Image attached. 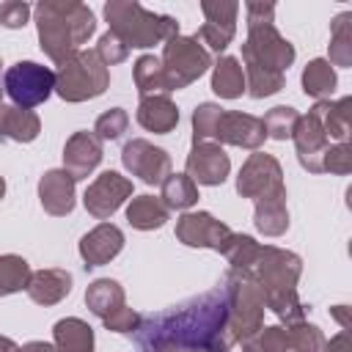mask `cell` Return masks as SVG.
Wrapping results in <instances>:
<instances>
[{"mask_svg": "<svg viewBox=\"0 0 352 352\" xmlns=\"http://www.w3.org/2000/svg\"><path fill=\"white\" fill-rule=\"evenodd\" d=\"M162 198H165V209H184L198 201L195 182L187 173H173L162 182Z\"/></svg>", "mask_w": 352, "mask_h": 352, "instance_id": "obj_26", "label": "cell"}, {"mask_svg": "<svg viewBox=\"0 0 352 352\" xmlns=\"http://www.w3.org/2000/svg\"><path fill=\"white\" fill-rule=\"evenodd\" d=\"M126 217L135 228H160L165 220H168V209L165 204H160L157 198L151 195H138L129 206H126Z\"/></svg>", "mask_w": 352, "mask_h": 352, "instance_id": "obj_24", "label": "cell"}, {"mask_svg": "<svg viewBox=\"0 0 352 352\" xmlns=\"http://www.w3.org/2000/svg\"><path fill=\"white\" fill-rule=\"evenodd\" d=\"M28 294L41 302V305H52L58 302L63 294H69L72 289V275L63 272V270H41V272H33L30 280H28Z\"/></svg>", "mask_w": 352, "mask_h": 352, "instance_id": "obj_17", "label": "cell"}, {"mask_svg": "<svg viewBox=\"0 0 352 352\" xmlns=\"http://www.w3.org/2000/svg\"><path fill=\"white\" fill-rule=\"evenodd\" d=\"M349 104H352V99L346 96V99H341V102H336V104L319 102V104L311 110V113L319 118V124H322V129H324L327 138L346 140V132H349Z\"/></svg>", "mask_w": 352, "mask_h": 352, "instance_id": "obj_22", "label": "cell"}, {"mask_svg": "<svg viewBox=\"0 0 352 352\" xmlns=\"http://www.w3.org/2000/svg\"><path fill=\"white\" fill-rule=\"evenodd\" d=\"M297 110L294 107H272L270 113H267V118H261V124H264V132L270 135V138H275V140H286V138H292V132H294V124H297Z\"/></svg>", "mask_w": 352, "mask_h": 352, "instance_id": "obj_30", "label": "cell"}, {"mask_svg": "<svg viewBox=\"0 0 352 352\" xmlns=\"http://www.w3.org/2000/svg\"><path fill=\"white\" fill-rule=\"evenodd\" d=\"M352 168V154H349V146L341 143L336 148L327 146L324 157H322V170H336V173H346Z\"/></svg>", "mask_w": 352, "mask_h": 352, "instance_id": "obj_36", "label": "cell"}, {"mask_svg": "<svg viewBox=\"0 0 352 352\" xmlns=\"http://www.w3.org/2000/svg\"><path fill=\"white\" fill-rule=\"evenodd\" d=\"M349 14H338L336 22H333V47H330V58L338 63V66H346L349 63Z\"/></svg>", "mask_w": 352, "mask_h": 352, "instance_id": "obj_31", "label": "cell"}, {"mask_svg": "<svg viewBox=\"0 0 352 352\" xmlns=\"http://www.w3.org/2000/svg\"><path fill=\"white\" fill-rule=\"evenodd\" d=\"M176 234L184 245H192V248H214V250H226L228 242H231V228L217 223L212 214L206 212H190L179 220L176 226Z\"/></svg>", "mask_w": 352, "mask_h": 352, "instance_id": "obj_8", "label": "cell"}, {"mask_svg": "<svg viewBox=\"0 0 352 352\" xmlns=\"http://www.w3.org/2000/svg\"><path fill=\"white\" fill-rule=\"evenodd\" d=\"M212 88L223 99H234V96H239L245 91V72H242L236 58H220V63L214 66Z\"/></svg>", "mask_w": 352, "mask_h": 352, "instance_id": "obj_23", "label": "cell"}, {"mask_svg": "<svg viewBox=\"0 0 352 352\" xmlns=\"http://www.w3.org/2000/svg\"><path fill=\"white\" fill-rule=\"evenodd\" d=\"M107 88V66L99 60L96 50H80L55 74V91L66 102H82L99 96Z\"/></svg>", "mask_w": 352, "mask_h": 352, "instance_id": "obj_4", "label": "cell"}, {"mask_svg": "<svg viewBox=\"0 0 352 352\" xmlns=\"http://www.w3.org/2000/svg\"><path fill=\"white\" fill-rule=\"evenodd\" d=\"M104 16L110 22V33H116L126 47H151L179 36L173 16L146 11L138 3H107Z\"/></svg>", "mask_w": 352, "mask_h": 352, "instance_id": "obj_3", "label": "cell"}, {"mask_svg": "<svg viewBox=\"0 0 352 352\" xmlns=\"http://www.w3.org/2000/svg\"><path fill=\"white\" fill-rule=\"evenodd\" d=\"M0 352H19V349H16V344H14V341H8V338H3V336H0Z\"/></svg>", "mask_w": 352, "mask_h": 352, "instance_id": "obj_41", "label": "cell"}, {"mask_svg": "<svg viewBox=\"0 0 352 352\" xmlns=\"http://www.w3.org/2000/svg\"><path fill=\"white\" fill-rule=\"evenodd\" d=\"M256 226H258V231L272 234V236L286 231L289 214H286V206H283V195L261 198L258 201V206H256Z\"/></svg>", "mask_w": 352, "mask_h": 352, "instance_id": "obj_25", "label": "cell"}, {"mask_svg": "<svg viewBox=\"0 0 352 352\" xmlns=\"http://www.w3.org/2000/svg\"><path fill=\"white\" fill-rule=\"evenodd\" d=\"M138 121L151 132H170L173 124L179 121V110L170 104L168 96H143Z\"/></svg>", "mask_w": 352, "mask_h": 352, "instance_id": "obj_18", "label": "cell"}, {"mask_svg": "<svg viewBox=\"0 0 352 352\" xmlns=\"http://www.w3.org/2000/svg\"><path fill=\"white\" fill-rule=\"evenodd\" d=\"M135 80L143 96H148L151 91H168L165 88V74H162V63L154 55H143L135 63Z\"/></svg>", "mask_w": 352, "mask_h": 352, "instance_id": "obj_29", "label": "cell"}, {"mask_svg": "<svg viewBox=\"0 0 352 352\" xmlns=\"http://www.w3.org/2000/svg\"><path fill=\"white\" fill-rule=\"evenodd\" d=\"M19 352H58L52 344H44V341H33V344H25Z\"/></svg>", "mask_w": 352, "mask_h": 352, "instance_id": "obj_40", "label": "cell"}, {"mask_svg": "<svg viewBox=\"0 0 352 352\" xmlns=\"http://www.w3.org/2000/svg\"><path fill=\"white\" fill-rule=\"evenodd\" d=\"M104 324H107L110 330H116V333H132V330H138L140 316H138L135 311H129V308H118L116 314H110V316L104 319Z\"/></svg>", "mask_w": 352, "mask_h": 352, "instance_id": "obj_38", "label": "cell"}, {"mask_svg": "<svg viewBox=\"0 0 352 352\" xmlns=\"http://www.w3.org/2000/svg\"><path fill=\"white\" fill-rule=\"evenodd\" d=\"M126 52H129V47L116 36V33H104L102 38H99V47H96V55H99V60L104 63V66H113V63H121L124 58H126Z\"/></svg>", "mask_w": 352, "mask_h": 352, "instance_id": "obj_35", "label": "cell"}, {"mask_svg": "<svg viewBox=\"0 0 352 352\" xmlns=\"http://www.w3.org/2000/svg\"><path fill=\"white\" fill-rule=\"evenodd\" d=\"M3 192H6V182L0 179V198H3Z\"/></svg>", "mask_w": 352, "mask_h": 352, "instance_id": "obj_42", "label": "cell"}, {"mask_svg": "<svg viewBox=\"0 0 352 352\" xmlns=\"http://www.w3.org/2000/svg\"><path fill=\"white\" fill-rule=\"evenodd\" d=\"M124 165L140 176L146 184H162L168 170H170V160L162 148H154L146 140H129L124 146Z\"/></svg>", "mask_w": 352, "mask_h": 352, "instance_id": "obj_10", "label": "cell"}, {"mask_svg": "<svg viewBox=\"0 0 352 352\" xmlns=\"http://www.w3.org/2000/svg\"><path fill=\"white\" fill-rule=\"evenodd\" d=\"M195 38H204L212 50H226V44L234 38V22H206Z\"/></svg>", "mask_w": 352, "mask_h": 352, "instance_id": "obj_33", "label": "cell"}, {"mask_svg": "<svg viewBox=\"0 0 352 352\" xmlns=\"http://www.w3.org/2000/svg\"><path fill=\"white\" fill-rule=\"evenodd\" d=\"M102 160V143L99 138H94L91 132H77L69 138L66 148H63V170L77 182L85 179Z\"/></svg>", "mask_w": 352, "mask_h": 352, "instance_id": "obj_14", "label": "cell"}, {"mask_svg": "<svg viewBox=\"0 0 352 352\" xmlns=\"http://www.w3.org/2000/svg\"><path fill=\"white\" fill-rule=\"evenodd\" d=\"M3 85H6V94L16 104H22L28 110V107L41 104L52 94V88H55V72L47 69V66H38L33 60H19V63H14L6 72Z\"/></svg>", "mask_w": 352, "mask_h": 352, "instance_id": "obj_6", "label": "cell"}, {"mask_svg": "<svg viewBox=\"0 0 352 352\" xmlns=\"http://www.w3.org/2000/svg\"><path fill=\"white\" fill-rule=\"evenodd\" d=\"M36 19H38L41 50L58 66H63L72 55H77L80 52L77 47L96 28L91 8L82 3H38Z\"/></svg>", "mask_w": 352, "mask_h": 352, "instance_id": "obj_1", "label": "cell"}, {"mask_svg": "<svg viewBox=\"0 0 352 352\" xmlns=\"http://www.w3.org/2000/svg\"><path fill=\"white\" fill-rule=\"evenodd\" d=\"M38 195L50 214H69L74 206V179L66 170H47L38 184Z\"/></svg>", "mask_w": 352, "mask_h": 352, "instance_id": "obj_16", "label": "cell"}, {"mask_svg": "<svg viewBox=\"0 0 352 352\" xmlns=\"http://www.w3.org/2000/svg\"><path fill=\"white\" fill-rule=\"evenodd\" d=\"M30 6L28 3H0V25L6 28H22L28 22Z\"/></svg>", "mask_w": 352, "mask_h": 352, "instance_id": "obj_37", "label": "cell"}, {"mask_svg": "<svg viewBox=\"0 0 352 352\" xmlns=\"http://www.w3.org/2000/svg\"><path fill=\"white\" fill-rule=\"evenodd\" d=\"M30 280L28 261L19 256H0V294H11L25 289Z\"/></svg>", "mask_w": 352, "mask_h": 352, "instance_id": "obj_28", "label": "cell"}, {"mask_svg": "<svg viewBox=\"0 0 352 352\" xmlns=\"http://www.w3.org/2000/svg\"><path fill=\"white\" fill-rule=\"evenodd\" d=\"M212 138L226 140V143H234V146L256 148V146L267 138V132H264V124H261L258 118H253V116H242V113H220Z\"/></svg>", "mask_w": 352, "mask_h": 352, "instance_id": "obj_12", "label": "cell"}, {"mask_svg": "<svg viewBox=\"0 0 352 352\" xmlns=\"http://www.w3.org/2000/svg\"><path fill=\"white\" fill-rule=\"evenodd\" d=\"M292 138H294V143H297L300 162H302L308 170L319 173V170H322V160H319V157H324V151H327V135H324L319 118H316L314 113H308L305 118H297Z\"/></svg>", "mask_w": 352, "mask_h": 352, "instance_id": "obj_13", "label": "cell"}, {"mask_svg": "<svg viewBox=\"0 0 352 352\" xmlns=\"http://www.w3.org/2000/svg\"><path fill=\"white\" fill-rule=\"evenodd\" d=\"M336 88V74L327 60H311L302 72V91L311 96H330Z\"/></svg>", "mask_w": 352, "mask_h": 352, "instance_id": "obj_27", "label": "cell"}, {"mask_svg": "<svg viewBox=\"0 0 352 352\" xmlns=\"http://www.w3.org/2000/svg\"><path fill=\"white\" fill-rule=\"evenodd\" d=\"M85 302H88V308L96 316L107 319L110 314H116L118 308H124V292H121V286L116 280L102 278V280L91 283V289L85 292Z\"/></svg>", "mask_w": 352, "mask_h": 352, "instance_id": "obj_21", "label": "cell"}, {"mask_svg": "<svg viewBox=\"0 0 352 352\" xmlns=\"http://www.w3.org/2000/svg\"><path fill=\"white\" fill-rule=\"evenodd\" d=\"M132 192V182H126L121 173H116V170H104L88 190H85V209L94 214V217H99V220H104V217H110L118 206H121V201L126 198Z\"/></svg>", "mask_w": 352, "mask_h": 352, "instance_id": "obj_9", "label": "cell"}, {"mask_svg": "<svg viewBox=\"0 0 352 352\" xmlns=\"http://www.w3.org/2000/svg\"><path fill=\"white\" fill-rule=\"evenodd\" d=\"M324 352H349V341H346V333H338L327 346Z\"/></svg>", "mask_w": 352, "mask_h": 352, "instance_id": "obj_39", "label": "cell"}, {"mask_svg": "<svg viewBox=\"0 0 352 352\" xmlns=\"http://www.w3.org/2000/svg\"><path fill=\"white\" fill-rule=\"evenodd\" d=\"M162 74H165V88L176 91L184 88L187 82H192L195 77H201L209 69V52L198 44V38H184V36H173L165 44L162 52Z\"/></svg>", "mask_w": 352, "mask_h": 352, "instance_id": "obj_5", "label": "cell"}, {"mask_svg": "<svg viewBox=\"0 0 352 352\" xmlns=\"http://www.w3.org/2000/svg\"><path fill=\"white\" fill-rule=\"evenodd\" d=\"M126 124H129L126 113H124L121 107H113L110 113L99 116V121H96V132H99V138H102V140H116V138H121V135H124Z\"/></svg>", "mask_w": 352, "mask_h": 352, "instance_id": "obj_34", "label": "cell"}, {"mask_svg": "<svg viewBox=\"0 0 352 352\" xmlns=\"http://www.w3.org/2000/svg\"><path fill=\"white\" fill-rule=\"evenodd\" d=\"M286 333H289V346H294V352H316V349L324 344L319 327H314V324L292 327V330H286Z\"/></svg>", "mask_w": 352, "mask_h": 352, "instance_id": "obj_32", "label": "cell"}, {"mask_svg": "<svg viewBox=\"0 0 352 352\" xmlns=\"http://www.w3.org/2000/svg\"><path fill=\"white\" fill-rule=\"evenodd\" d=\"M236 190H239L242 195L256 198V201L283 195L278 162H275L270 154H253V157L245 162L239 179H236Z\"/></svg>", "mask_w": 352, "mask_h": 352, "instance_id": "obj_7", "label": "cell"}, {"mask_svg": "<svg viewBox=\"0 0 352 352\" xmlns=\"http://www.w3.org/2000/svg\"><path fill=\"white\" fill-rule=\"evenodd\" d=\"M228 173V154L214 143H195L187 157V176L198 184H220Z\"/></svg>", "mask_w": 352, "mask_h": 352, "instance_id": "obj_11", "label": "cell"}, {"mask_svg": "<svg viewBox=\"0 0 352 352\" xmlns=\"http://www.w3.org/2000/svg\"><path fill=\"white\" fill-rule=\"evenodd\" d=\"M0 135L8 138V140H19V143L33 140L38 135V118H36V113L0 104Z\"/></svg>", "mask_w": 352, "mask_h": 352, "instance_id": "obj_19", "label": "cell"}, {"mask_svg": "<svg viewBox=\"0 0 352 352\" xmlns=\"http://www.w3.org/2000/svg\"><path fill=\"white\" fill-rule=\"evenodd\" d=\"M121 248H124L121 231H118L116 226H110V223H102V226H96L91 234L82 236V242H80V256L88 261L85 267H99V264L110 261Z\"/></svg>", "mask_w": 352, "mask_h": 352, "instance_id": "obj_15", "label": "cell"}, {"mask_svg": "<svg viewBox=\"0 0 352 352\" xmlns=\"http://www.w3.org/2000/svg\"><path fill=\"white\" fill-rule=\"evenodd\" d=\"M55 349L58 352H91L94 349V333L80 319H60L55 324Z\"/></svg>", "mask_w": 352, "mask_h": 352, "instance_id": "obj_20", "label": "cell"}, {"mask_svg": "<svg viewBox=\"0 0 352 352\" xmlns=\"http://www.w3.org/2000/svg\"><path fill=\"white\" fill-rule=\"evenodd\" d=\"M272 11V3H248V44L242 47V58L245 63L283 72L294 60V47L275 30Z\"/></svg>", "mask_w": 352, "mask_h": 352, "instance_id": "obj_2", "label": "cell"}]
</instances>
